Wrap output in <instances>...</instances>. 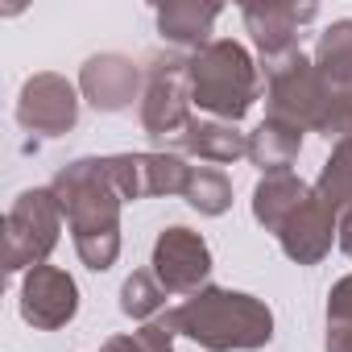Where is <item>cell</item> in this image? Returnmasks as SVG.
I'll use <instances>...</instances> for the list:
<instances>
[{
  "label": "cell",
  "mask_w": 352,
  "mask_h": 352,
  "mask_svg": "<svg viewBox=\"0 0 352 352\" xmlns=\"http://www.w3.org/2000/svg\"><path fill=\"white\" fill-rule=\"evenodd\" d=\"M79 315V286L58 265H38L21 274V319L34 331H58Z\"/></svg>",
  "instance_id": "cell-10"
},
{
  "label": "cell",
  "mask_w": 352,
  "mask_h": 352,
  "mask_svg": "<svg viewBox=\"0 0 352 352\" xmlns=\"http://www.w3.org/2000/svg\"><path fill=\"white\" fill-rule=\"evenodd\" d=\"M183 199H187L199 216H224V212L232 208V183H228V174L216 170V166H195Z\"/></svg>",
  "instance_id": "cell-19"
},
{
  "label": "cell",
  "mask_w": 352,
  "mask_h": 352,
  "mask_svg": "<svg viewBox=\"0 0 352 352\" xmlns=\"http://www.w3.org/2000/svg\"><path fill=\"white\" fill-rule=\"evenodd\" d=\"M319 137L340 145V141H352V91H336L327 112H323V124H319Z\"/></svg>",
  "instance_id": "cell-24"
},
{
  "label": "cell",
  "mask_w": 352,
  "mask_h": 352,
  "mask_svg": "<svg viewBox=\"0 0 352 352\" xmlns=\"http://www.w3.org/2000/svg\"><path fill=\"white\" fill-rule=\"evenodd\" d=\"M137 116L153 141H174L191 124V63L183 54H149Z\"/></svg>",
  "instance_id": "cell-6"
},
{
  "label": "cell",
  "mask_w": 352,
  "mask_h": 352,
  "mask_svg": "<svg viewBox=\"0 0 352 352\" xmlns=\"http://www.w3.org/2000/svg\"><path fill=\"white\" fill-rule=\"evenodd\" d=\"M145 87V71L129 58V54H91L79 71V96L96 108V112H124L133 108V100H141Z\"/></svg>",
  "instance_id": "cell-11"
},
{
  "label": "cell",
  "mask_w": 352,
  "mask_h": 352,
  "mask_svg": "<svg viewBox=\"0 0 352 352\" xmlns=\"http://www.w3.org/2000/svg\"><path fill=\"white\" fill-rule=\"evenodd\" d=\"M170 315L179 336L208 352H257L274 340V311L265 298L228 286H204Z\"/></svg>",
  "instance_id": "cell-2"
},
{
  "label": "cell",
  "mask_w": 352,
  "mask_h": 352,
  "mask_svg": "<svg viewBox=\"0 0 352 352\" xmlns=\"http://www.w3.org/2000/svg\"><path fill=\"white\" fill-rule=\"evenodd\" d=\"M63 208L54 199L50 187H34L21 191L5 216V270L9 274H30L38 265H46V257L58 245L63 232Z\"/></svg>",
  "instance_id": "cell-5"
},
{
  "label": "cell",
  "mask_w": 352,
  "mask_h": 352,
  "mask_svg": "<svg viewBox=\"0 0 352 352\" xmlns=\"http://www.w3.org/2000/svg\"><path fill=\"white\" fill-rule=\"evenodd\" d=\"M323 352H352V323H327Z\"/></svg>",
  "instance_id": "cell-26"
},
{
  "label": "cell",
  "mask_w": 352,
  "mask_h": 352,
  "mask_svg": "<svg viewBox=\"0 0 352 352\" xmlns=\"http://www.w3.org/2000/svg\"><path fill=\"white\" fill-rule=\"evenodd\" d=\"M224 13V5L216 0H170V5H157V34L179 46V50H204L212 42V25Z\"/></svg>",
  "instance_id": "cell-13"
},
{
  "label": "cell",
  "mask_w": 352,
  "mask_h": 352,
  "mask_svg": "<svg viewBox=\"0 0 352 352\" xmlns=\"http://www.w3.org/2000/svg\"><path fill=\"white\" fill-rule=\"evenodd\" d=\"M174 340H179V327H174V315L162 311L157 319L141 323L133 336H112L104 340L100 352H174Z\"/></svg>",
  "instance_id": "cell-21"
},
{
  "label": "cell",
  "mask_w": 352,
  "mask_h": 352,
  "mask_svg": "<svg viewBox=\"0 0 352 352\" xmlns=\"http://www.w3.org/2000/svg\"><path fill=\"white\" fill-rule=\"evenodd\" d=\"M245 30L261 54V63H274L290 50H298V30L319 17V5L311 0H257V5H241Z\"/></svg>",
  "instance_id": "cell-9"
},
{
  "label": "cell",
  "mask_w": 352,
  "mask_h": 352,
  "mask_svg": "<svg viewBox=\"0 0 352 352\" xmlns=\"http://www.w3.org/2000/svg\"><path fill=\"white\" fill-rule=\"evenodd\" d=\"M162 302H166V290H162V282H157L149 270H133V274L124 278V286H120V311H124L129 319L149 323V319L162 315Z\"/></svg>",
  "instance_id": "cell-22"
},
{
  "label": "cell",
  "mask_w": 352,
  "mask_h": 352,
  "mask_svg": "<svg viewBox=\"0 0 352 352\" xmlns=\"http://www.w3.org/2000/svg\"><path fill=\"white\" fill-rule=\"evenodd\" d=\"M336 245L352 257V208L348 212H340V228H336Z\"/></svg>",
  "instance_id": "cell-27"
},
{
  "label": "cell",
  "mask_w": 352,
  "mask_h": 352,
  "mask_svg": "<svg viewBox=\"0 0 352 352\" xmlns=\"http://www.w3.org/2000/svg\"><path fill=\"white\" fill-rule=\"evenodd\" d=\"M336 228H340V212H331L315 187L311 195L286 216V224L278 228V245L282 253L294 261V265H319L327 253H331V241H336Z\"/></svg>",
  "instance_id": "cell-12"
},
{
  "label": "cell",
  "mask_w": 352,
  "mask_h": 352,
  "mask_svg": "<svg viewBox=\"0 0 352 352\" xmlns=\"http://www.w3.org/2000/svg\"><path fill=\"white\" fill-rule=\"evenodd\" d=\"M50 191L67 216L75 253L87 270L104 274L120 257V195L108 179V162L104 157H75L67 162L54 179Z\"/></svg>",
  "instance_id": "cell-1"
},
{
  "label": "cell",
  "mask_w": 352,
  "mask_h": 352,
  "mask_svg": "<svg viewBox=\"0 0 352 352\" xmlns=\"http://www.w3.org/2000/svg\"><path fill=\"white\" fill-rule=\"evenodd\" d=\"M174 153H187V157L224 166V162L249 157V133H241L228 120H199V116H191V124L174 137Z\"/></svg>",
  "instance_id": "cell-14"
},
{
  "label": "cell",
  "mask_w": 352,
  "mask_h": 352,
  "mask_svg": "<svg viewBox=\"0 0 352 352\" xmlns=\"http://www.w3.org/2000/svg\"><path fill=\"white\" fill-rule=\"evenodd\" d=\"M108 162V179L116 187V195L124 204H137L149 195V179H145V153H112Z\"/></svg>",
  "instance_id": "cell-23"
},
{
  "label": "cell",
  "mask_w": 352,
  "mask_h": 352,
  "mask_svg": "<svg viewBox=\"0 0 352 352\" xmlns=\"http://www.w3.org/2000/svg\"><path fill=\"white\" fill-rule=\"evenodd\" d=\"M302 153V129L286 124V120H274L265 116L253 133H249V162L261 170V174H282L298 162Z\"/></svg>",
  "instance_id": "cell-16"
},
{
  "label": "cell",
  "mask_w": 352,
  "mask_h": 352,
  "mask_svg": "<svg viewBox=\"0 0 352 352\" xmlns=\"http://www.w3.org/2000/svg\"><path fill=\"white\" fill-rule=\"evenodd\" d=\"M327 323H352V274L327 290Z\"/></svg>",
  "instance_id": "cell-25"
},
{
  "label": "cell",
  "mask_w": 352,
  "mask_h": 352,
  "mask_svg": "<svg viewBox=\"0 0 352 352\" xmlns=\"http://www.w3.org/2000/svg\"><path fill=\"white\" fill-rule=\"evenodd\" d=\"M191 170L183 153L174 149H149L145 153V179H149V195H187Z\"/></svg>",
  "instance_id": "cell-20"
},
{
  "label": "cell",
  "mask_w": 352,
  "mask_h": 352,
  "mask_svg": "<svg viewBox=\"0 0 352 352\" xmlns=\"http://www.w3.org/2000/svg\"><path fill=\"white\" fill-rule=\"evenodd\" d=\"M315 67L331 91H352V21H331L315 42Z\"/></svg>",
  "instance_id": "cell-17"
},
{
  "label": "cell",
  "mask_w": 352,
  "mask_h": 352,
  "mask_svg": "<svg viewBox=\"0 0 352 352\" xmlns=\"http://www.w3.org/2000/svg\"><path fill=\"white\" fill-rule=\"evenodd\" d=\"M79 87L67 75L38 71L21 83L17 96V124L34 137H67L79 124Z\"/></svg>",
  "instance_id": "cell-7"
},
{
  "label": "cell",
  "mask_w": 352,
  "mask_h": 352,
  "mask_svg": "<svg viewBox=\"0 0 352 352\" xmlns=\"http://www.w3.org/2000/svg\"><path fill=\"white\" fill-rule=\"evenodd\" d=\"M331 87L319 75L315 58H307L302 50H290L274 63H265V108L274 120H286L294 129H315L323 124V112L331 104Z\"/></svg>",
  "instance_id": "cell-4"
},
{
  "label": "cell",
  "mask_w": 352,
  "mask_h": 352,
  "mask_svg": "<svg viewBox=\"0 0 352 352\" xmlns=\"http://www.w3.org/2000/svg\"><path fill=\"white\" fill-rule=\"evenodd\" d=\"M187 63H191V104L199 112H208L212 120H228V124L249 116V108L261 96V75H257L253 54L241 42L212 38L204 50L187 54Z\"/></svg>",
  "instance_id": "cell-3"
},
{
  "label": "cell",
  "mask_w": 352,
  "mask_h": 352,
  "mask_svg": "<svg viewBox=\"0 0 352 352\" xmlns=\"http://www.w3.org/2000/svg\"><path fill=\"white\" fill-rule=\"evenodd\" d=\"M153 278L162 282L166 294H199L208 286V274H212V249L208 241L195 232V228H183V224H170L157 232L153 241Z\"/></svg>",
  "instance_id": "cell-8"
},
{
  "label": "cell",
  "mask_w": 352,
  "mask_h": 352,
  "mask_svg": "<svg viewBox=\"0 0 352 352\" xmlns=\"http://www.w3.org/2000/svg\"><path fill=\"white\" fill-rule=\"evenodd\" d=\"M311 195V187L298 179L294 170H282V174H261V183L253 187V220L278 236V228L286 224V216Z\"/></svg>",
  "instance_id": "cell-15"
},
{
  "label": "cell",
  "mask_w": 352,
  "mask_h": 352,
  "mask_svg": "<svg viewBox=\"0 0 352 352\" xmlns=\"http://www.w3.org/2000/svg\"><path fill=\"white\" fill-rule=\"evenodd\" d=\"M315 195L331 212H348L352 208V141L331 145V157L323 162L319 179H315Z\"/></svg>",
  "instance_id": "cell-18"
}]
</instances>
